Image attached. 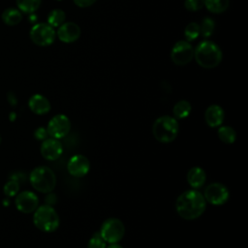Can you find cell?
Wrapping results in <instances>:
<instances>
[{"label": "cell", "instance_id": "obj_24", "mask_svg": "<svg viewBox=\"0 0 248 248\" xmlns=\"http://www.w3.org/2000/svg\"><path fill=\"white\" fill-rule=\"evenodd\" d=\"M215 30V21L211 17H204L200 24V35L203 38H209Z\"/></svg>", "mask_w": 248, "mask_h": 248}, {"label": "cell", "instance_id": "obj_10", "mask_svg": "<svg viewBox=\"0 0 248 248\" xmlns=\"http://www.w3.org/2000/svg\"><path fill=\"white\" fill-rule=\"evenodd\" d=\"M203 197L206 202L213 205H222L226 203L230 198L228 188L220 182L210 183L203 192Z\"/></svg>", "mask_w": 248, "mask_h": 248}, {"label": "cell", "instance_id": "obj_9", "mask_svg": "<svg viewBox=\"0 0 248 248\" xmlns=\"http://www.w3.org/2000/svg\"><path fill=\"white\" fill-rule=\"evenodd\" d=\"M71 130V122L67 115L56 114L54 115L46 126V131L48 136L53 139L60 140L65 138Z\"/></svg>", "mask_w": 248, "mask_h": 248}, {"label": "cell", "instance_id": "obj_8", "mask_svg": "<svg viewBox=\"0 0 248 248\" xmlns=\"http://www.w3.org/2000/svg\"><path fill=\"white\" fill-rule=\"evenodd\" d=\"M194 58V47L186 40L176 42L170 50V59L177 66L189 64Z\"/></svg>", "mask_w": 248, "mask_h": 248}, {"label": "cell", "instance_id": "obj_6", "mask_svg": "<svg viewBox=\"0 0 248 248\" xmlns=\"http://www.w3.org/2000/svg\"><path fill=\"white\" fill-rule=\"evenodd\" d=\"M99 232L107 243H118L125 234V226L120 219L111 217L103 222Z\"/></svg>", "mask_w": 248, "mask_h": 248}, {"label": "cell", "instance_id": "obj_5", "mask_svg": "<svg viewBox=\"0 0 248 248\" xmlns=\"http://www.w3.org/2000/svg\"><path fill=\"white\" fill-rule=\"evenodd\" d=\"M29 181L32 187L41 193H50L56 185L54 171L46 166H39L32 170L29 174Z\"/></svg>", "mask_w": 248, "mask_h": 248}, {"label": "cell", "instance_id": "obj_15", "mask_svg": "<svg viewBox=\"0 0 248 248\" xmlns=\"http://www.w3.org/2000/svg\"><path fill=\"white\" fill-rule=\"evenodd\" d=\"M28 107L32 112L38 115L46 114L50 110V103L42 94H34L29 98Z\"/></svg>", "mask_w": 248, "mask_h": 248}, {"label": "cell", "instance_id": "obj_1", "mask_svg": "<svg viewBox=\"0 0 248 248\" xmlns=\"http://www.w3.org/2000/svg\"><path fill=\"white\" fill-rule=\"evenodd\" d=\"M206 208V201L203 195L196 190L190 189L181 193L175 201L177 214L185 220H195L202 215Z\"/></svg>", "mask_w": 248, "mask_h": 248}, {"label": "cell", "instance_id": "obj_7", "mask_svg": "<svg viewBox=\"0 0 248 248\" xmlns=\"http://www.w3.org/2000/svg\"><path fill=\"white\" fill-rule=\"evenodd\" d=\"M29 35L31 41L39 46H50L56 38L54 28L46 22H39L34 24L30 29Z\"/></svg>", "mask_w": 248, "mask_h": 248}, {"label": "cell", "instance_id": "obj_3", "mask_svg": "<svg viewBox=\"0 0 248 248\" xmlns=\"http://www.w3.org/2000/svg\"><path fill=\"white\" fill-rule=\"evenodd\" d=\"M179 124L176 118L170 115H163L158 117L152 126V133L154 138L162 142L169 143L173 141L178 134Z\"/></svg>", "mask_w": 248, "mask_h": 248}, {"label": "cell", "instance_id": "obj_27", "mask_svg": "<svg viewBox=\"0 0 248 248\" xmlns=\"http://www.w3.org/2000/svg\"><path fill=\"white\" fill-rule=\"evenodd\" d=\"M107 247V242L105 239L102 237L99 232H95L89 239L87 248H106Z\"/></svg>", "mask_w": 248, "mask_h": 248}, {"label": "cell", "instance_id": "obj_34", "mask_svg": "<svg viewBox=\"0 0 248 248\" xmlns=\"http://www.w3.org/2000/svg\"><path fill=\"white\" fill-rule=\"evenodd\" d=\"M57 1H61V0H57Z\"/></svg>", "mask_w": 248, "mask_h": 248}, {"label": "cell", "instance_id": "obj_29", "mask_svg": "<svg viewBox=\"0 0 248 248\" xmlns=\"http://www.w3.org/2000/svg\"><path fill=\"white\" fill-rule=\"evenodd\" d=\"M34 136H35V138L38 140H45L48 137L46 128H45V127H38L35 130V132H34Z\"/></svg>", "mask_w": 248, "mask_h": 248}, {"label": "cell", "instance_id": "obj_19", "mask_svg": "<svg viewBox=\"0 0 248 248\" xmlns=\"http://www.w3.org/2000/svg\"><path fill=\"white\" fill-rule=\"evenodd\" d=\"M192 110V106L190 102L186 100H180L178 101L172 108V112L174 115V118L176 119H184L189 116Z\"/></svg>", "mask_w": 248, "mask_h": 248}, {"label": "cell", "instance_id": "obj_30", "mask_svg": "<svg viewBox=\"0 0 248 248\" xmlns=\"http://www.w3.org/2000/svg\"><path fill=\"white\" fill-rule=\"evenodd\" d=\"M76 6L79 8H88L92 6L97 0H73Z\"/></svg>", "mask_w": 248, "mask_h": 248}, {"label": "cell", "instance_id": "obj_13", "mask_svg": "<svg viewBox=\"0 0 248 248\" xmlns=\"http://www.w3.org/2000/svg\"><path fill=\"white\" fill-rule=\"evenodd\" d=\"M41 154L42 156L48 161H54L57 160L63 152V146L62 143L57 139L53 138H47L45 140H43L41 144Z\"/></svg>", "mask_w": 248, "mask_h": 248}, {"label": "cell", "instance_id": "obj_21", "mask_svg": "<svg viewBox=\"0 0 248 248\" xmlns=\"http://www.w3.org/2000/svg\"><path fill=\"white\" fill-rule=\"evenodd\" d=\"M218 138L220 140L227 144H232L236 140V133L231 126H221L217 131Z\"/></svg>", "mask_w": 248, "mask_h": 248}, {"label": "cell", "instance_id": "obj_16", "mask_svg": "<svg viewBox=\"0 0 248 248\" xmlns=\"http://www.w3.org/2000/svg\"><path fill=\"white\" fill-rule=\"evenodd\" d=\"M225 118V111L219 105L209 106L204 112V119L206 124L211 128L219 127Z\"/></svg>", "mask_w": 248, "mask_h": 248}, {"label": "cell", "instance_id": "obj_2", "mask_svg": "<svg viewBox=\"0 0 248 248\" xmlns=\"http://www.w3.org/2000/svg\"><path fill=\"white\" fill-rule=\"evenodd\" d=\"M194 57L201 67L204 69H213L221 63L223 53L217 44L212 41L204 40L194 49Z\"/></svg>", "mask_w": 248, "mask_h": 248}, {"label": "cell", "instance_id": "obj_22", "mask_svg": "<svg viewBox=\"0 0 248 248\" xmlns=\"http://www.w3.org/2000/svg\"><path fill=\"white\" fill-rule=\"evenodd\" d=\"M17 9L24 14H33L41 6L42 0H16Z\"/></svg>", "mask_w": 248, "mask_h": 248}, {"label": "cell", "instance_id": "obj_25", "mask_svg": "<svg viewBox=\"0 0 248 248\" xmlns=\"http://www.w3.org/2000/svg\"><path fill=\"white\" fill-rule=\"evenodd\" d=\"M200 36V24L197 22H190L184 29V37L187 42L196 40Z\"/></svg>", "mask_w": 248, "mask_h": 248}, {"label": "cell", "instance_id": "obj_32", "mask_svg": "<svg viewBox=\"0 0 248 248\" xmlns=\"http://www.w3.org/2000/svg\"><path fill=\"white\" fill-rule=\"evenodd\" d=\"M15 118H16V114H15L14 112H12V113H11V115H10V119H11V121H14V120H15Z\"/></svg>", "mask_w": 248, "mask_h": 248}, {"label": "cell", "instance_id": "obj_17", "mask_svg": "<svg viewBox=\"0 0 248 248\" xmlns=\"http://www.w3.org/2000/svg\"><path fill=\"white\" fill-rule=\"evenodd\" d=\"M186 178L187 182L193 189H199L204 184L206 180V174L202 168L193 167L188 170Z\"/></svg>", "mask_w": 248, "mask_h": 248}, {"label": "cell", "instance_id": "obj_23", "mask_svg": "<svg viewBox=\"0 0 248 248\" xmlns=\"http://www.w3.org/2000/svg\"><path fill=\"white\" fill-rule=\"evenodd\" d=\"M66 14L61 9H54L49 12L47 16V22L51 27H59L61 24L65 22Z\"/></svg>", "mask_w": 248, "mask_h": 248}, {"label": "cell", "instance_id": "obj_20", "mask_svg": "<svg viewBox=\"0 0 248 248\" xmlns=\"http://www.w3.org/2000/svg\"><path fill=\"white\" fill-rule=\"evenodd\" d=\"M230 6V0H204V7L212 14H222Z\"/></svg>", "mask_w": 248, "mask_h": 248}, {"label": "cell", "instance_id": "obj_31", "mask_svg": "<svg viewBox=\"0 0 248 248\" xmlns=\"http://www.w3.org/2000/svg\"><path fill=\"white\" fill-rule=\"evenodd\" d=\"M106 248H123L121 245H119L118 243H110L108 246H107Z\"/></svg>", "mask_w": 248, "mask_h": 248}, {"label": "cell", "instance_id": "obj_4", "mask_svg": "<svg viewBox=\"0 0 248 248\" xmlns=\"http://www.w3.org/2000/svg\"><path fill=\"white\" fill-rule=\"evenodd\" d=\"M33 223L37 229L45 232L56 231L60 224L56 210L49 204L39 205L34 211Z\"/></svg>", "mask_w": 248, "mask_h": 248}, {"label": "cell", "instance_id": "obj_26", "mask_svg": "<svg viewBox=\"0 0 248 248\" xmlns=\"http://www.w3.org/2000/svg\"><path fill=\"white\" fill-rule=\"evenodd\" d=\"M19 189H20V185L18 181L15 179H11L7 181L3 186V193L5 194L6 197L12 198V197H16L19 193Z\"/></svg>", "mask_w": 248, "mask_h": 248}, {"label": "cell", "instance_id": "obj_33", "mask_svg": "<svg viewBox=\"0 0 248 248\" xmlns=\"http://www.w3.org/2000/svg\"><path fill=\"white\" fill-rule=\"evenodd\" d=\"M1 141H2V138H1V136H0V144H1Z\"/></svg>", "mask_w": 248, "mask_h": 248}, {"label": "cell", "instance_id": "obj_28", "mask_svg": "<svg viewBox=\"0 0 248 248\" xmlns=\"http://www.w3.org/2000/svg\"><path fill=\"white\" fill-rule=\"evenodd\" d=\"M204 6V0H185L184 7L190 12H198Z\"/></svg>", "mask_w": 248, "mask_h": 248}, {"label": "cell", "instance_id": "obj_18", "mask_svg": "<svg viewBox=\"0 0 248 248\" xmlns=\"http://www.w3.org/2000/svg\"><path fill=\"white\" fill-rule=\"evenodd\" d=\"M22 19V13L17 8H7L2 13V20L9 26L17 25Z\"/></svg>", "mask_w": 248, "mask_h": 248}, {"label": "cell", "instance_id": "obj_11", "mask_svg": "<svg viewBox=\"0 0 248 248\" xmlns=\"http://www.w3.org/2000/svg\"><path fill=\"white\" fill-rule=\"evenodd\" d=\"M16 207L22 213H31L39 206V198L32 191H22L16 196Z\"/></svg>", "mask_w": 248, "mask_h": 248}, {"label": "cell", "instance_id": "obj_14", "mask_svg": "<svg viewBox=\"0 0 248 248\" xmlns=\"http://www.w3.org/2000/svg\"><path fill=\"white\" fill-rule=\"evenodd\" d=\"M56 36L63 43H74L78 40L80 36V28L75 22H64L58 27V30L56 31Z\"/></svg>", "mask_w": 248, "mask_h": 248}, {"label": "cell", "instance_id": "obj_12", "mask_svg": "<svg viewBox=\"0 0 248 248\" xmlns=\"http://www.w3.org/2000/svg\"><path fill=\"white\" fill-rule=\"evenodd\" d=\"M67 170L71 175L75 177H82L88 173L90 170V163L85 156L76 154L69 159Z\"/></svg>", "mask_w": 248, "mask_h": 248}]
</instances>
